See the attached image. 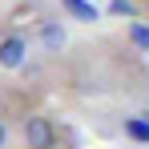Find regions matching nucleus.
Wrapping results in <instances>:
<instances>
[{
	"label": "nucleus",
	"instance_id": "5",
	"mask_svg": "<svg viewBox=\"0 0 149 149\" xmlns=\"http://www.w3.org/2000/svg\"><path fill=\"white\" fill-rule=\"evenodd\" d=\"M125 137L149 145V121H145V117H125Z\"/></svg>",
	"mask_w": 149,
	"mask_h": 149
},
{
	"label": "nucleus",
	"instance_id": "3",
	"mask_svg": "<svg viewBox=\"0 0 149 149\" xmlns=\"http://www.w3.org/2000/svg\"><path fill=\"white\" fill-rule=\"evenodd\" d=\"M61 8H65V16H73L81 24H93L97 20V4H89V0H61Z\"/></svg>",
	"mask_w": 149,
	"mask_h": 149
},
{
	"label": "nucleus",
	"instance_id": "8",
	"mask_svg": "<svg viewBox=\"0 0 149 149\" xmlns=\"http://www.w3.org/2000/svg\"><path fill=\"white\" fill-rule=\"evenodd\" d=\"M8 145V129H4V121H0V149Z\"/></svg>",
	"mask_w": 149,
	"mask_h": 149
},
{
	"label": "nucleus",
	"instance_id": "7",
	"mask_svg": "<svg viewBox=\"0 0 149 149\" xmlns=\"http://www.w3.org/2000/svg\"><path fill=\"white\" fill-rule=\"evenodd\" d=\"M109 12H113V16H129V20H137V4H133V0H113Z\"/></svg>",
	"mask_w": 149,
	"mask_h": 149
},
{
	"label": "nucleus",
	"instance_id": "4",
	"mask_svg": "<svg viewBox=\"0 0 149 149\" xmlns=\"http://www.w3.org/2000/svg\"><path fill=\"white\" fill-rule=\"evenodd\" d=\"M40 45L49 52H61L65 49V28L56 24V20H45V24H40Z\"/></svg>",
	"mask_w": 149,
	"mask_h": 149
},
{
	"label": "nucleus",
	"instance_id": "6",
	"mask_svg": "<svg viewBox=\"0 0 149 149\" xmlns=\"http://www.w3.org/2000/svg\"><path fill=\"white\" fill-rule=\"evenodd\" d=\"M129 40H133V49H149V24H141V20H133L129 24Z\"/></svg>",
	"mask_w": 149,
	"mask_h": 149
},
{
	"label": "nucleus",
	"instance_id": "1",
	"mask_svg": "<svg viewBox=\"0 0 149 149\" xmlns=\"http://www.w3.org/2000/svg\"><path fill=\"white\" fill-rule=\"evenodd\" d=\"M56 125H52V117H45V113H28L24 117V145L28 149H56Z\"/></svg>",
	"mask_w": 149,
	"mask_h": 149
},
{
	"label": "nucleus",
	"instance_id": "2",
	"mask_svg": "<svg viewBox=\"0 0 149 149\" xmlns=\"http://www.w3.org/2000/svg\"><path fill=\"white\" fill-rule=\"evenodd\" d=\"M24 61H28V40L20 32H12V36L0 40V69H20Z\"/></svg>",
	"mask_w": 149,
	"mask_h": 149
}]
</instances>
